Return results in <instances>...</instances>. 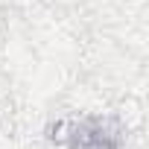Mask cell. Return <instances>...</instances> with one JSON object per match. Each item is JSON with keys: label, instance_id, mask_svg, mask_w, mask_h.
<instances>
[{"label": "cell", "instance_id": "6da1fadb", "mask_svg": "<svg viewBox=\"0 0 149 149\" xmlns=\"http://www.w3.org/2000/svg\"><path fill=\"white\" fill-rule=\"evenodd\" d=\"M123 126L114 117H85L64 134V149H123Z\"/></svg>", "mask_w": 149, "mask_h": 149}]
</instances>
